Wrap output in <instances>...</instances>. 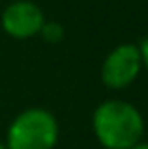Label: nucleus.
<instances>
[{"label":"nucleus","mask_w":148,"mask_h":149,"mask_svg":"<svg viewBox=\"0 0 148 149\" xmlns=\"http://www.w3.org/2000/svg\"><path fill=\"white\" fill-rule=\"evenodd\" d=\"M131 149H148V142H139V143H135Z\"/></svg>","instance_id":"obj_7"},{"label":"nucleus","mask_w":148,"mask_h":149,"mask_svg":"<svg viewBox=\"0 0 148 149\" xmlns=\"http://www.w3.org/2000/svg\"><path fill=\"white\" fill-rule=\"evenodd\" d=\"M44 23L46 17L42 8L30 0L10 2L4 8L2 17H0L2 30L15 40H29V38L38 36Z\"/></svg>","instance_id":"obj_4"},{"label":"nucleus","mask_w":148,"mask_h":149,"mask_svg":"<svg viewBox=\"0 0 148 149\" xmlns=\"http://www.w3.org/2000/svg\"><path fill=\"white\" fill-rule=\"evenodd\" d=\"M40 36L48 44H59L65 38V29H63V25H59L55 21H46L40 29Z\"/></svg>","instance_id":"obj_5"},{"label":"nucleus","mask_w":148,"mask_h":149,"mask_svg":"<svg viewBox=\"0 0 148 149\" xmlns=\"http://www.w3.org/2000/svg\"><path fill=\"white\" fill-rule=\"evenodd\" d=\"M0 149H8V147H6V143H2V142H0Z\"/></svg>","instance_id":"obj_8"},{"label":"nucleus","mask_w":148,"mask_h":149,"mask_svg":"<svg viewBox=\"0 0 148 149\" xmlns=\"http://www.w3.org/2000/svg\"><path fill=\"white\" fill-rule=\"evenodd\" d=\"M142 70L141 51L135 44H120L104 57L101 64V79L112 91L125 89L139 77Z\"/></svg>","instance_id":"obj_3"},{"label":"nucleus","mask_w":148,"mask_h":149,"mask_svg":"<svg viewBox=\"0 0 148 149\" xmlns=\"http://www.w3.org/2000/svg\"><path fill=\"white\" fill-rule=\"evenodd\" d=\"M59 140V123L44 108H27L13 117L6 132L8 149H53Z\"/></svg>","instance_id":"obj_2"},{"label":"nucleus","mask_w":148,"mask_h":149,"mask_svg":"<svg viewBox=\"0 0 148 149\" xmlns=\"http://www.w3.org/2000/svg\"><path fill=\"white\" fill-rule=\"evenodd\" d=\"M139 51H141V61H142V66H144L146 72H148V38L141 42V45H139Z\"/></svg>","instance_id":"obj_6"},{"label":"nucleus","mask_w":148,"mask_h":149,"mask_svg":"<svg viewBox=\"0 0 148 149\" xmlns=\"http://www.w3.org/2000/svg\"><path fill=\"white\" fill-rule=\"evenodd\" d=\"M91 127L104 149H131L144 134V117L131 102L112 98L95 108Z\"/></svg>","instance_id":"obj_1"}]
</instances>
